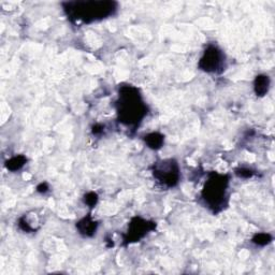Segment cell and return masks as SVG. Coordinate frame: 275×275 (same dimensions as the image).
<instances>
[{"mask_svg":"<svg viewBox=\"0 0 275 275\" xmlns=\"http://www.w3.org/2000/svg\"><path fill=\"white\" fill-rule=\"evenodd\" d=\"M97 227H98V223L91 218L90 215L82 218V220L76 223V229L84 237H93L96 233Z\"/></svg>","mask_w":275,"mask_h":275,"instance_id":"cell-7","label":"cell"},{"mask_svg":"<svg viewBox=\"0 0 275 275\" xmlns=\"http://www.w3.org/2000/svg\"><path fill=\"white\" fill-rule=\"evenodd\" d=\"M84 202L85 205H87L88 206L94 207L97 205V202H98V195L94 191L87 192L84 196Z\"/></svg>","mask_w":275,"mask_h":275,"instance_id":"cell-12","label":"cell"},{"mask_svg":"<svg viewBox=\"0 0 275 275\" xmlns=\"http://www.w3.org/2000/svg\"><path fill=\"white\" fill-rule=\"evenodd\" d=\"M253 243L259 246H266L272 242V237L269 233H257L253 238Z\"/></svg>","mask_w":275,"mask_h":275,"instance_id":"cell-11","label":"cell"},{"mask_svg":"<svg viewBox=\"0 0 275 275\" xmlns=\"http://www.w3.org/2000/svg\"><path fill=\"white\" fill-rule=\"evenodd\" d=\"M229 186V177L226 174L213 172L208 175V179L203 187L201 196L206 205L214 213L222 211L227 205V190Z\"/></svg>","mask_w":275,"mask_h":275,"instance_id":"cell-3","label":"cell"},{"mask_svg":"<svg viewBox=\"0 0 275 275\" xmlns=\"http://www.w3.org/2000/svg\"><path fill=\"white\" fill-rule=\"evenodd\" d=\"M144 141L147 146L152 150H159L165 143V136H162L159 132H152L144 137Z\"/></svg>","mask_w":275,"mask_h":275,"instance_id":"cell-9","label":"cell"},{"mask_svg":"<svg viewBox=\"0 0 275 275\" xmlns=\"http://www.w3.org/2000/svg\"><path fill=\"white\" fill-rule=\"evenodd\" d=\"M116 109L120 123L131 127L139 126L147 114V106L139 89L131 85L121 86L120 88Z\"/></svg>","mask_w":275,"mask_h":275,"instance_id":"cell-1","label":"cell"},{"mask_svg":"<svg viewBox=\"0 0 275 275\" xmlns=\"http://www.w3.org/2000/svg\"><path fill=\"white\" fill-rule=\"evenodd\" d=\"M236 174L239 177H243V179H249L254 175V172L248 168H238L236 169Z\"/></svg>","mask_w":275,"mask_h":275,"instance_id":"cell-13","label":"cell"},{"mask_svg":"<svg viewBox=\"0 0 275 275\" xmlns=\"http://www.w3.org/2000/svg\"><path fill=\"white\" fill-rule=\"evenodd\" d=\"M49 189L50 188L47 183H41V184H39L37 186V191L40 193H45L47 191H49Z\"/></svg>","mask_w":275,"mask_h":275,"instance_id":"cell-14","label":"cell"},{"mask_svg":"<svg viewBox=\"0 0 275 275\" xmlns=\"http://www.w3.org/2000/svg\"><path fill=\"white\" fill-rule=\"evenodd\" d=\"M26 161H27L26 157L23 155H18V156L12 157V158L7 160L6 167H7V169L10 171H17L19 169H22L24 165L26 164Z\"/></svg>","mask_w":275,"mask_h":275,"instance_id":"cell-10","label":"cell"},{"mask_svg":"<svg viewBox=\"0 0 275 275\" xmlns=\"http://www.w3.org/2000/svg\"><path fill=\"white\" fill-rule=\"evenodd\" d=\"M199 68L206 73H222L226 68V55L216 45H208L199 60Z\"/></svg>","mask_w":275,"mask_h":275,"instance_id":"cell-5","label":"cell"},{"mask_svg":"<svg viewBox=\"0 0 275 275\" xmlns=\"http://www.w3.org/2000/svg\"><path fill=\"white\" fill-rule=\"evenodd\" d=\"M270 88V78L268 75H257L254 82L255 93L258 97H263L268 94Z\"/></svg>","mask_w":275,"mask_h":275,"instance_id":"cell-8","label":"cell"},{"mask_svg":"<svg viewBox=\"0 0 275 275\" xmlns=\"http://www.w3.org/2000/svg\"><path fill=\"white\" fill-rule=\"evenodd\" d=\"M153 175L162 185L167 187H174L180 182V167L174 159L160 160L154 165Z\"/></svg>","mask_w":275,"mask_h":275,"instance_id":"cell-4","label":"cell"},{"mask_svg":"<svg viewBox=\"0 0 275 275\" xmlns=\"http://www.w3.org/2000/svg\"><path fill=\"white\" fill-rule=\"evenodd\" d=\"M67 17L75 22L91 23L115 14L119 3L115 1H75L63 3Z\"/></svg>","mask_w":275,"mask_h":275,"instance_id":"cell-2","label":"cell"},{"mask_svg":"<svg viewBox=\"0 0 275 275\" xmlns=\"http://www.w3.org/2000/svg\"><path fill=\"white\" fill-rule=\"evenodd\" d=\"M156 227V223H150L141 217H135L131 221L128 229V236L126 239V243L138 242L140 239L146 236L149 231H152Z\"/></svg>","mask_w":275,"mask_h":275,"instance_id":"cell-6","label":"cell"},{"mask_svg":"<svg viewBox=\"0 0 275 275\" xmlns=\"http://www.w3.org/2000/svg\"><path fill=\"white\" fill-rule=\"evenodd\" d=\"M103 131V126H101V125H95L94 127H93V134L94 135H99V134H101V132Z\"/></svg>","mask_w":275,"mask_h":275,"instance_id":"cell-15","label":"cell"}]
</instances>
